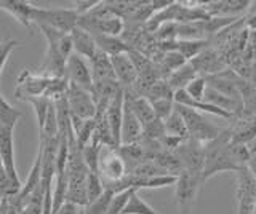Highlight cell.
<instances>
[{
    "label": "cell",
    "mask_w": 256,
    "mask_h": 214,
    "mask_svg": "<svg viewBox=\"0 0 256 214\" xmlns=\"http://www.w3.org/2000/svg\"><path fill=\"white\" fill-rule=\"evenodd\" d=\"M78 213H80V208L77 205L70 203V202H64L56 214H78Z\"/></svg>",
    "instance_id": "cell-34"
},
{
    "label": "cell",
    "mask_w": 256,
    "mask_h": 214,
    "mask_svg": "<svg viewBox=\"0 0 256 214\" xmlns=\"http://www.w3.org/2000/svg\"><path fill=\"white\" fill-rule=\"evenodd\" d=\"M20 46V42L18 40H13V38H10V40H4L0 42V75H2L4 72V67L6 64L8 58H10V54L14 48H18ZM2 94V93H0Z\"/></svg>",
    "instance_id": "cell-31"
},
{
    "label": "cell",
    "mask_w": 256,
    "mask_h": 214,
    "mask_svg": "<svg viewBox=\"0 0 256 214\" xmlns=\"http://www.w3.org/2000/svg\"><path fill=\"white\" fill-rule=\"evenodd\" d=\"M124 99H125V93H124V88H120L116 96L110 99L109 106L106 109V114H104V118H106L108 126L110 130L112 141H114L117 149L120 147V131H122V117H124Z\"/></svg>",
    "instance_id": "cell-15"
},
{
    "label": "cell",
    "mask_w": 256,
    "mask_h": 214,
    "mask_svg": "<svg viewBox=\"0 0 256 214\" xmlns=\"http://www.w3.org/2000/svg\"><path fill=\"white\" fill-rule=\"evenodd\" d=\"M150 106L156 114V118L164 122L174 110V101L173 99H157V101H152Z\"/></svg>",
    "instance_id": "cell-29"
},
{
    "label": "cell",
    "mask_w": 256,
    "mask_h": 214,
    "mask_svg": "<svg viewBox=\"0 0 256 214\" xmlns=\"http://www.w3.org/2000/svg\"><path fill=\"white\" fill-rule=\"evenodd\" d=\"M85 190H86V205L98 200V198L104 194V184H102V179L100 174L88 171Z\"/></svg>",
    "instance_id": "cell-26"
},
{
    "label": "cell",
    "mask_w": 256,
    "mask_h": 214,
    "mask_svg": "<svg viewBox=\"0 0 256 214\" xmlns=\"http://www.w3.org/2000/svg\"><path fill=\"white\" fill-rule=\"evenodd\" d=\"M30 8H32V3L29 2H21V0H0V10L10 13L20 24L28 27L29 30L32 29Z\"/></svg>",
    "instance_id": "cell-20"
},
{
    "label": "cell",
    "mask_w": 256,
    "mask_h": 214,
    "mask_svg": "<svg viewBox=\"0 0 256 214\" xmlns=\"http://www.w3.org/2000/svg\"><path fill=\"white\" fill-rule=\"evenodd\" d=\"M250 85L256 88V56L253 58V62L250 66Z\"/></svg>",
    "instance_id": "cell-35"
},
{
    "label": "cell",
    "mask_w": 256,
    "mask_h": 214,
    "mask_svg": "<svg viewBox=\"0 0 256 214\" xmlns=\"http://www.w3.org/2000/svg\"><path fill=\"white\" fill-rule=\"evenodd\" d=\"M189 64L194 67L197 75H202V77L220 74L221 70H224V67H226L224 59L220 56V53L213 48H205L202 53L197 54L194 59H190Z\"/></svg>",
    "instance_id": "cell-14"
},
{
    "label": "cell",
    "mask_w": 256,
    "mask_h": 214,
    "mask_svg": "<svg viewBox=\"0 0 256 214\" xmlns=\"http://www.w3.org/2000/svg\"><path fill=\"white\" fill-rule=\"evenodd\" d=\"M174 107L180 112V115L182 117L188 134H189V139L205 146L206 142L213 141L214 138H218L221 134L222 128H218V126L213 125L212 122H208L204 114L197 112L194 109L178 106V104H174Z\"/></svg>",
    "instance_id": "cell-4"
},
{
    "label": "cell",
    "mask_w": 256,
    "mask_h": 214,
    "mask_svg": "<svg viewBox=\"0 0 256 214\" xmlns=\"http://www.w3.org/2000/svg\"><path fill=\"white\" fill-rule=\"evenodd\" d=\"M13 128H2L0 126V158H2V165L5 174L8 179L12 181L14 187L21 190V179L20 174L16 171V163H14V147H13Z\"/></svg>",
    "instance_id": "cell-13"
},
{
    "label": "cell",
    "mask_w": 256,
    "mask_h": 214,
    "mask_svg": "<svg viewBox=\"0 0 256 214\" xmlns=\"http://www.w3.org/2000/svg\"><path fill=\"white\" fill-rule=\"evenodd\" d=\"M88 64H90L93 83L116 80L114 69H112V62H110V56H108L106 53H102V51L98 50L94 53V56L88 61Z\"/></svg>",
    "instance_id": "cell-18"
},
{
    "label": "cell",
    "mask_w": 256,
    "mask_h": 214,
    "mask_svg": "<svg viewBox=\"0 0 256 214\" xmlns=\"http://www.w3.org/2000/svg\"><path fill=\"white\" fill-rule=\"evenodd\" d=\"M120 214H160V213L156 211L150 205H148L142 200L138 194V190H133L130 198H128L126 205H125L124 211Z\"/></svg>",
    "instance_id": "cell-25"
},
{
    "label": "cell",
    "mask_w": 256,
    "mask_h": 214,
    "mask_svg": "<svg viewBox=\"0 0 256 214\" xmlns=\"http://www.w3.org/2000/svg\"><path fill=\"white\" fill-rule=\"evenodd\" d=\"M248 152H250V157H248V165H246V168L250 170L252 176H253L254 181H256V139H254L253 142H250V144H248Z\"/></svg>",
    "instance_id": "cell-32"
},
{
    "label": "cell",
    "mask_w": 256,
    "mask_h": 214,
    "mask_svg": "<svg viewBox=\"0 0 256 214\" xmlns=\"http://www.w3.org/2000/svg\"><path fill=\"white\" fill-rule=\"evenodd\" d=\"M196 77H197V74H196L194 67H192L189 62H186L184 66H181L180 69H176L174 72H172L165 78V80L174 93V91H180V90L186 88V86L194 80Z\"/></svg>",
    "instance_id": "cell-22"
},
{
    "label": "cell",
    "mask_w": 256,
    "mask_h": 214,
    "mask_svg": "<svg viewBox=\"0 0 256 214\" xmlns=\"http://www.w3.org/2000/svg\"><path fill=\"white\" fill-rule=\"evenodd\" d=\"M200 186H202V179L190 176L186 171H181L178 174L174 182V198H176V206H178L181 214L192 213Z\"/></svg>",
    "instance_id": "cell-5"
},
{
    "label": "cell",
    "mask_w": 256,
    "mask_h": 214,
    "mask_svg": "<svg viewBox=\"0 0 256 214\" xmlns=\"http://www.w3.org/2000/svg\"><path fill=\"white\" fill-rule=\"evenodd\" d=\"M70 40H72V51L84 59L90 61L94 56V53L98 51L92 34H88L86 30L80 29L78 26L70 32Z\"/></svg>",
    "instance_id": "cell-19"
},
{
    "label": "cell",
    "mask_w": 256,
    "mask_h": 214,
    "mask_svg": "<svg viewBox=\"0 0 256 214\" xmlns=\"http://www.w3.org/2000/svg\"><path fill=\"white\" fill-rule=\"evenodd\" d=\"M174 154L178 155L180 162L182 165V171L189 173L190 176L202 179V173H204V146L202 144H198V142L192 139H186L174 150Z\"/></svg>",
    "instance_id": "cell-8"
},
{
    "label": "cell",
    "mask_w": 256,
    "mask_h": 214,
    "mask_svg": "<svg viewBox=\"0 0 256 214\" xmlns=\"http://www.w3.org/2000/svg\"><path fill=\"white\" fill-rule=\"evenodd\" d=\"M206 43L208 42L205 38H200V40H176L174 50L189 62L190 59H194L197 54H200L206 48Z\"/></svg>",
    "instance_id": "cell-24"
},
{
    "label": "cell",
    "mask_w": 256,
    "mask_h": 214,
    "mask_svg": "<svg viewBox=\"0 0 256 214\" xmlns=\"http://www.w3.org/2000/svg\"><path fill=\"white\" fill-rule=\"evenodd\" d=\"M100 2H96V0H92V2H76V13L80 16H84V14H86L90 10H93L96 5H98Z\"/></svg>",
    "instance_id": "cell-33"
},
{
    "label": "cell",
    "mask_w": 256,
    "mask_h": 214,
    "mask_svg": "<svg viewBox=\"0 0 256 214\" xmlns=\"http://www.w3.org/2000/svg\"><path fill=\"white\" fill-rule=\"evenodd\" d=\"M232 123L229 130V141L230 144H242L248 146L256 139V115L246 112L244 109L238 115L230 118Z\"/></svg>",
    "instance_id": "cell-10"
},
{
    "label": "cell",
    "mask_w": 256,
    "mask_h": 214,
    "mask_svg": "<svg viewBox=\"0 0 256 214\" xmlns=\"http://www.w3.org/2000/svg\"><path fill=\"white\" fill-rule=\"evenodd\" d=\"M66 101L70 117L80 120H93L96 115V104L90 91H85L78 86L69 83L66 91Z\"/></svg>",
    "instance_id": "cell-7"
},
{
    "label": "cell",
    "mask_w": 256,
    "mask_h": 214,
    "mask_svg": "<svg viewBox=\"0 0 256 214\" xmlns=\"http://www.w3.org/2000/svg\"><path fill=\"white\" fill-rule=\"evenodd\" d=\"M236 174V195H237V211L236 214H253L256 202V181L252 176L250 170L240 168Z\"/></svg>",
    "instance_id": "cell-6"
},
{
    "label": "cell",
    "mask_w": 256,
    "mask_h": 214,
    "mask_svg": "<svg viewBox=\"0 0 256 214\" xmlns=\"http://www.w3.org/2000/svg\"><path fill=\"white\" fill-rule=\"evenodd\" d=\"M50 77H45L42 74H32L30 70L24 69L16 80L14 96L18 99H28V98H45V93L48 85H50Z\"/></svg>",
    "instance_id": "cell-9"
},
{
    "label": "cell",
    "mask_w": 256,
    "mask_h": 214,
    "mask_svg": "<svg viewBox=\"0 0 256 214\" xmlns=\"http://www.w3.org/2000/svg\"><path fill=\"white\" fill-rule=\"evenodd\" d=\"M206 78L202 77V75H197L194 80H192L186 88H184V91H186L189 96L192 99H196V101H202L204 99V94L206 91Z\"/></svg>",
    "instance_id": "cell-30"
},
{
    "label": "cell",
    "mask_w": 256,
    "mask_h": 214,
    "mask_svg": "<svg viewBox=\"0 0 256 214\" xmlns=\"http://www.w3.org/2000/svg\"><path fill=\"white\" fill-rule=\"evenodd\" d=\"M164 128H165V134H166V136L178 138V139H182V141L189 139L186 125H184L182 117L180 115L178 110H176V107H174V110L172 112V115L168 117L166 120H164Z\"/></svg>",
    "instance_id": "cell-23"
},
{
    "label": "cell",
    "mask_w": 256,
    "mask_h": 214,
    "mask_svg": "<svg viewBox=\"0 0 256 214\" xmlns=\"http://www.w3.org/2000/svg\"><path fill=\"white\" fill-rule=\"evenodd\" d=\"M110 62H112V69H114V75L118 85L122 86L124 90L132 88L136 83V80H138V72H136L128 53H120V54H116V56H110Z\"/></svg>",
    "instance_id": "cell-16"
},
{
    "label": "cell",
    "mask_w": 256,
    "mask_h": 214,
    "mask_svg": "<svg viewBox=\"0 0 256 214\" xmlns=\"http://www.w3.org/2000/svg\"><path fill=\"white\" fill-rule=\"evenodd\" d=\"M98 171L102 179V184H114V182L122 181L126 176L125 162L117 152V149H109L102 157H100Z\"/></svg>",
    "instance_id": "cell-12"
},
{
    "label": "cell",
    "mask_w": 256,
    "mask_h": 214,
    "mask_svg": "<svg viewBox=\"0 0 256 214\" xmlns=\"http://www.w3.org/2000/svg\"><path fill=\"white\" fill-rule=\"evenodd\" d=\"M125 93V91H124ZM142 136V126L124 99V117H122V131H120V146H128L138 142Z\"/></svg>",
    "instance_id": "cell-17"
},
{
    "label": "cell",
    "mask_w": 256,
    "mask_h": 214,
    "mask_svg": "<svg viewBox=\"0 0 256 214\" xmlns=\"http://www.w3.org/2000/svg\"><path fill=\"white\" fill-rule=\"evenodd\" d=\"M246 27L252 30V32H256V13H252L250 16L246 18Z\"/></svg>",
    "instance_id": "cell-36"
},
{
    "label": "cell",
    "mask_w": 256,
    "mask_h": 214,
    "mask_svg": "<svg viewBox=\"0 0 256 214\" xmlns=\"http://www.w3.org/2000/svg\"><path fill=\"white\" fill-rule=\"evenodd\" d=\"M30 22L36 26H46L64 34H70L77 27L78 14L74 8H40L32 5Z\"/></svg>",
    "instance_id": "cell-3"
},
{
    "label": "cell",
    "mask_w": 256,
    "mask_h": 214,
    "mask_svg": "<svg viewBox=\"0 0 256 214\" xmlns=\"http://www.w3.org/2000/svg\"><path fill=\"white\" fill-rule=\"evenodd\" d=\"M44 32L48 48L45 53V58L42 66H40L37 74H42L50 78H61L64 77V69H66V62L72 51V40L70 34H64L60 30H54L46 26H37Z\"/></svg>",
    "instance_id": "cell-1"
},
{
    "label": "cell",
    "mask_w": 256,
    "mask_h": 214,
    "mask_svg": "<svg viewBox=\"0 0 256 214\" xmlns=\"http://www.w3.org/2000/svg\"><path fill=\"white\" fill-rule=\"evenodd\" d=\"M114 195L116 194H112L110 190L104 189V194L98 198V200H94L93 203H88L85 206L84 214H108L110 200H112V197H114Z\"/></svg>",
    "instance_id": "cell-27"
},
{
    "label": "cell",
    "mask_w": 256,
    "mask_h": 214,
    "mask_svg": "<svg viewBox=\"0 0 256 214\" xmlns=\"http://www.w3.org/2000/svg\"><path fill=\"white\" fill-rule=\"evenodd\" d=\"M93 40L96 43V48L100 51L106 53L108 56H116L120 53H128L130 45L120 37H108V35H100V34H92Z\"/></svg>",
    "instance_id": "cell-21"
},
{
    "label": "cell",
    "mask_w": 256,
    "mask_h": 214,
    "mask_svg": "<svg viewBox=\"0 0 256 214\" xmlns=\"http://www.w3.org/2000/svg\"><path fill=\"white\" fill-rule=\"evenodd\" d=\"M26 102H29V104L34 107L36 110V115H37V123H38V130H42V126L45 123V118H46V112H48V107H50V102L52 99L48 98H28L24 99Z\"/></svg>",
    "instance_id": "cell-28"
},
{
    "label": "cell",
    "mask_w": 256,
    "mask_h": 214,
    "mask_svg": "<svg viewBox=\"0 0 256 214\" xmlns=\"http://www.w3.org/2000/svg\"><path fill=\"white\" fill-rule=\"evenodd\" d=\"M253 214H256V202H254V208H253Z\"/></svg>",
    "instance_id": "cell-37"
},
{
    "label": "cell",
    "mask_w": 256,
    "mask_h": 214,
    "mask_svg": "<svg viewBox=\"0 0 256 214\" xmlns=\"http://www.w3.org/2000/svg\"><path fill=\"white\" fill-rule=\"evenodd\" d=\"M64 77H66V80L69 83L92 93L93 77H92L90 64L86 62V59L80 58L78 54L72 53L69 56V59L66 62V69H64Z\"/></svg>",
    "instance_id": "cell-11"
},
{
    "label": "cell",
    "mask_w": 256,
    "mask_h": 214,
    "mask_svg": "<svg viewBox=\"0 0 256 214\" xmlns=\"http://www.w3.org/2000/svg\"><path fill=\"white\" fill-rule=\"evenodd\" d=\"M224 171H237V166L232 162L229 130H222L218 138L206 142L204 146V173L202 182Z\"/></svg>",
    "instance_id": "cell-2"
}]
</instances>
